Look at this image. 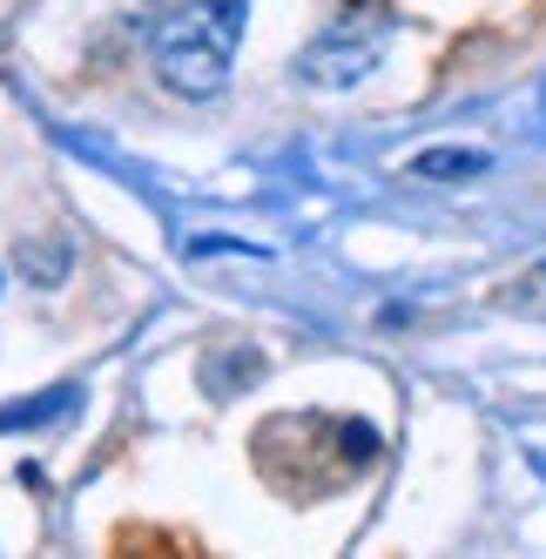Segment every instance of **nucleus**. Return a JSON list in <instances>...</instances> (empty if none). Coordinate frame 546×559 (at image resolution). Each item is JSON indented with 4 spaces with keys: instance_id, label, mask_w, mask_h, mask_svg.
I'll return each mask as SVG.
<instances>
[{
    "instance_id": "obj_2",
    "label": "nucleus",
    "mask_w": 546,
    "mask_h": 559,
    "mask_svg": "<svg viewBox=\"0 0 546 559\" xmlns=\"http://www.w3.org/2000/svg\"><path fill=\"white\" fill-rule=\"evenodd\" d=\"M384 41H392V14L384 8H358V14H337L318 41L297 55V74L310 88H358L365 74L378 68Z\"/></svg>"
},
{
    "instance_id": "obj_3",
    "label": "nucleus",
    "mask_w": 546,
    "mask_h": 559,
    "mask_svg": "<svg viewBox=\"0 0 546 559\" xmlns=\"http://www.w3.org/2000/svg\"><path fill=\"white\" fill-rule=\"evenodd\" d=\"M486 169H492L486 148H425V155H412V176L418 182H473Z\"/></svg>"
},
{
    "instance_id": "obj_4",
    "label": "nucleus",
    "mask_w": 546,
    "mask_h": 559,
    "mask_svg": "<svg viewBox=\"0 0 546 559\" xmlns=\"http://www.w3.org/2000/svg\"><path fill=\"white\" fill-rule=\"evenodd\" d=\"M74 397H82V391H74V384H48L41 397H21V405H0V431H34V425H55V418H68L74 412Z\"/></svg>"
},
{
    "instance_id": "obj_1",
    "label": "nucleus",
    "mask_w": 546,
    "mask_h": 559,
    "mask_svg": "<svg viewBox=\"0 0 546 559\" xmlns=\"http://www.w3.org/2000/svg\"><path fill=\"white\" fill-rule=\"evenodd\" d=\"M244 27H250V0H182V8H169L149 34L155 82L189 102L223 95L244 48Z\"/></svg>"
}]
</instances>
